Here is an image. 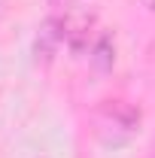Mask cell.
<instances>
[{"mask_svg":"<svg viewBox=\"0 0 155 158\" xmlns=\"http://www.w3.org/2000/svg\"><path fill=\"white\" fill-rule=\"evenodd\" d=\"M113 43H110V37H100L97 40V46L91 49V61H94L97 70H110L113 67Z\"/></svg>","mask_w":155,"mask_h":158,"instance_id":"3","label":"cell"},{"mask_svg":"<svg viewBox=\"0 0 155 158\" xmlns=\"http://www.w3.org/2000/svg\"><path fill=\"white\" fill-rule=\"evenodd\" d=\"M143 3H146V6H149V9H155V0H143Z\"/></svg>","mask_w":155,"mask_h":158,"instance_id":"4","label":"cell"},{"mask_svg":"<svg viewBox=\"0 0 155 158\" xmlns=\"http://www.w3.org/2000/svg\"><path fill=\"white\" fill-rule=\"evenodd\" d=\"M97 118H100L103 128L116 131L119 137H128V134H134L140 128V110L131 106V103H125V100H107L100 106Z\"/></svg>","mask_w":155,"mask_h":158,"instance_id":"1","label":"cell"},{"mask_svg":"<svg viewBox=\"0 0 155 158\" xmlns=\"http://www.w3.org/2000/svg\"><path fill=\"white\" fill-rule=\"evenodd\" d=\"M61 43H67V21L64 19L43 21L37 40H34V58H37L40 64H49V61L58 55Z\"/></svg>","mask_w":155,"mask_h":158,"instance_id":"2","label":"cell"},{"mask_svg":"<svg viewBox=\"0 0 155 158\" xmlns=\"http://www.w3.org/2000/svg\"><path fill=\"white\" fill-rule=\"evenodd\" d=\"M0 12H3V9H0Z\"/></svg>","mask_w":155,"mask_h":158,"instance_id":"5","label":"cell"}]
</instances>
